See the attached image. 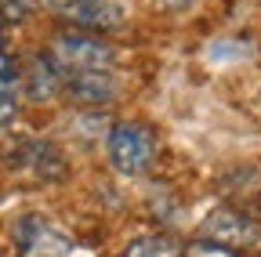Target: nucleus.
Segmentation results:
<instances>
[{
    "instance_id": "1",
    "label": "nucleus",
    "mask_w": 261,
    "mask_h": 257,
    "mask_svg": "<svg viewBox=\"0 0 261 257\" xmlns=\"http://www.w3.org/2000/svg\"><path fill=\"white\" fill-rule=\"evenodd\" d=\"M62 73H109V66L116 62V51L109 40H102L98 33H58L47 54Z\"/></svg>"
},
{
    "instance_id": "8",
    "label": "nucleus",
    "mask_w": 261,
    "mask_h": 257,
    "mask_svg": "<svg viewBox=\"0 0 261 257\" xmlns=\"http://www.w3.org/2000/svg\"><path fill=\"white\" fill-rule=\"evenodd\" d=\"M123 257H185V250L167 236H145L138 243H130L123 250Z\"/></svg>"
},
{
    "instance_id": "11",
    "label": "nucleus",
    "mask_w": 261,
    "mask_h": 257,
    "mask_svg": "<svg viewBox=\"0 0 261 257\" xmlns=\"http://www.w3.org/2000/svg\"><path fill=\"white\" fill-rule=\"evenodd\" d=\"M15 116H18V98L11 91H0V127H8Z\"/></svg>"
},
{
    "instance_id": "9",
    "label": "nucleus",
    "mask_w": 261,
    "mask_h": 257,
    "mask_svg": "<svg viewBox=\"0 0 261 257\" xmlns=\"http://www.w3.org/2000/svg\"><path fill=\"white\" fill-rule=\"evenodd\" d=\"M185 257H240V253L228 250V246H218V243H207V239H196L185 250Z\"/></svg>"
},
{
    "instance_id": "6",
    "label": "nucleus",
    "mask_w": 261,
    "mask_h": 257,
    "mask_svg": "<svg viewBox=\"0 0 261 257\" xmlns=\"http://www.w3.org/2000/svg\"><path fill=\"white\" fill-rule=\"evenodd\" d=\"M62 91L80 105H106L116 98V80L109 73H65Z\"/></svg>"
},
{
    "instance_id": "7",
    "label": "nucleus",
    "mask_w": 261,
    "mask_h": 257,
    "mask_svg": "<svg viewBox=\"0 0 261 257\" xmlns=\"http://www.w3.org/2000/svg\"><path fill=\"white\" fill-rule=\"evenodd\" d=\"M62 83H65V73L55 66L51 58H37V66H33L29 76H25V91H29L33 102H51L62 91Z\"/></svg>"
},
{
    "instance_id": "12",
    "label": "nucleus",
    "mask_w": 261,
    "mask_h": 257,
    "mask_svg": "<svg viewBox=\"0 0 261 257\" xmlns=\"http://www.w3.org/2000/svg\"><path fill=\"white\" fill-rule=\"evenodd\" d=\"M37 4H44V0H0V8H4L8 18H22L29 8H37Z\"/></svg>"
},
{
    "instance_id": "5",
    "label": "nucleus",
    "mask_w": 261,
    "mask_h": 257,
    "mask_svg": "<svg viewBox=\"0 0 261 257\" xmlns=\"http://www.w3.org/2000/svg\"><path fill=\"white\" fill-rule=\"evenodd\" d=\"M62 18L84 29V33H106V29H116L123 22V11L109 0H65Z\"/></svg>"
},
{
    "instance_id": "13",
    "label": "nucleus",
    "mask_w": 261,
    "mask_h": 257,
    "mask_svg": "<svg viewBox=\"0 0 261 257\" xmlns=\"http://www.w3.org/2000/svg\"><path fill=\"white\" fill-rule=\"evenodd\" d=\"M160 4H163V8H174V11H178V8H185V4H192V0H160Z\"/></svg>"
},
{
    "instance_id": "4",
    "label": "nucleus",
    "mask_w": 261,
    "mask_h": 257,
    "mask_svg": "<svg viewBox=\"0 0 261 257\" xmlns=\"http://www.w3.org/2000/svg\"><path fill=\"white\" fill-rule=\"evenodd\" d=\"M15 236H18L22 257H65V253H69V239H65L62 232H55L51 224L40 221V217L18 221Z\"/></svg>"
},
{
    "instance_id": "10",
    "label": "nucleus",
    "mask_w": 261,
    "mask_h": 257,
    "mask_svg": "<svg viewBox=\"0 0 261 257\" xmlns=\"http://www.w3.org/2000/svg\"><path fill=\"white\" fill-rule=\"evenodd\" d=\"M18 80V69H15V58L8 51H0V91H11Z\"/></svg>"
},
{
    "instance_id": "2",
    "label": "nucleus",
    "mask_w": 261,
    "mask_h": 257,
    "mask_svg": "<svg viewBox=\"0 0 261 257\" xmlns=\"http://www.w3.org/2000/svg\"><path fill=\"white\" fill-rule=\"evenodd\" d=\"M156 159V134L145 123L123 120L109 131V163L120 174H142Z\"/></svg>"
},
{
    "instance_id": "3",
    "label": "nucleus",
    "mask_w": 261,
    "mask_h": 257,
    "mask_svg": "<svg viewBox=\"0 0 261 257\" xmlns=\"http://www.w3.org/2000/svg\"><path fill=\"white\" fill-rule=\"evenodd\" d=\"M200 239L218 243V246H228V250L240 253V250L261 246V229H257L254 217H247L240 210H214L200 224Z\"/></svg>"
}]
</instances>
